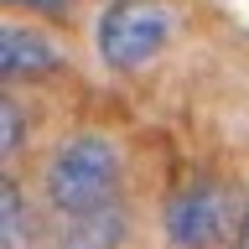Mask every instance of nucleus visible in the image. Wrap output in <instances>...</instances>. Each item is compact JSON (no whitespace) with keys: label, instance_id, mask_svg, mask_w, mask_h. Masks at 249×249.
Instances as JSON below:
<instances>
[{"label":"nucleus","instance_id":"1","mask_svg":"<svg viewBox=\"0 0 249 249\" xmlns=\"http://www.w3.org/2000/svg\"><path fill=\"white\" fill-rule=\"evenodd\" d=\"M47 202L62 213H93V208H109L114 187H120V151L109 145L104 135H73L62 140L52 161L42 171Z\"/></svg>","mask_w":249,"mask_h":249},{"label":"nucleus","instance_id":"2","mask_svg":"<svg viewBox=\"0 0 249 249\" xmlns=\"http://www.w3.org/2000/svg\"><path fill=\"white\" fill-rule=\"evenodd\" d=\"M239 218H244V208H233V192L223 182H208L202 177V182H187L166 202L161 229H166L171 249H213L239 229Z\"/></svg>","mask_w":249,"mask_h":249},{"label":"nucleus","instance_id":"3","mask_svg":"<svg viewBox=\"0 0 249 249\" xmlns=\"http://www.w3.org/2000/svg\"><path fill=\"white\" fill-rule=\"evenodd\" d=\"M171 11L161 0H120L99 16V57L120 73H135L166 47Z\"/></svg>","mask_w":249,"mask_h":249},{"label":"nucleus","instance_id":"4","mask_svg":"<svg viewBox=\"0 0 249 249\" xmlns=\"http://www.w3.org/2000/svg\"><path fill=\"white\" fill-rule=\"evenodd\" d=\"M120 239H124V213L114 202L93 208V213H62L52 229V249H120Z\"/></svg>","mask_w":249,"mask_h":249},{"label":"nucleus","instance_id":"5","mask_svg":"<svg viewBox=\"0 0 249 249\" xmlns=\"http://www.w3.org/2000/svg\"><path fill=\"white\" fill-rule=\"evenodd\" d=\"M0 68H5V78L47 73V68H57V47L31 26H5L0 31Z\"/></svg>","mask_w":249,"mask_h":249},{"label":"nucleus","instance_id":"6","mask_svg":"<svg viewBox=\"0 0 249 249\" xmlns=\"http://www.w3.org/2000/svg\"><path fill=\"white\" fill-rule=\"evenodd\" d=\"M0 213H5V249H21V218H26V208H21V187L5 177L0 182Z\"/></svg>","mask_w":249,"mask_h":249},{"label":"nucleus","instance_id":"7","mask_svg":"<svg viewBox=\"0 0 249 249\" xmlns=\"http://www.w3.org/2000/svg\"><path fill=\"white\" fill-rule=\"evenodd\" d=\"M0 130H5V135H0V151L16 156V145H21V109H16V99L0 104Z\"/></svg>","mask_w":249,"mask_h":249},{"label":"nucleus","instance_id":"8","mask_svg":"<svg viewBox=\"0 0 249 249\" xmlns=\"http://www.w3.org/2000/svg\"><path fill=\"white\" fill-rule=\"evenodd\" d=\"M11 5H26V11H47V16H62L68 0H11Z\"/></svg>","mask_w":249,"mask_h":249},{"label":"nucleus","instance_id":"9","mask_svg":"<svg viewBox=\"0 0 249 249\" xmlns=\"http://www.w3.org/2000/svg\"><path fill=\"white\" fill-rule=\"evenodd\" d=\"M239 249H249V197H244V218H239Z\"/></svg>","mask_w":249,"mask_h":249}]
</instances>
